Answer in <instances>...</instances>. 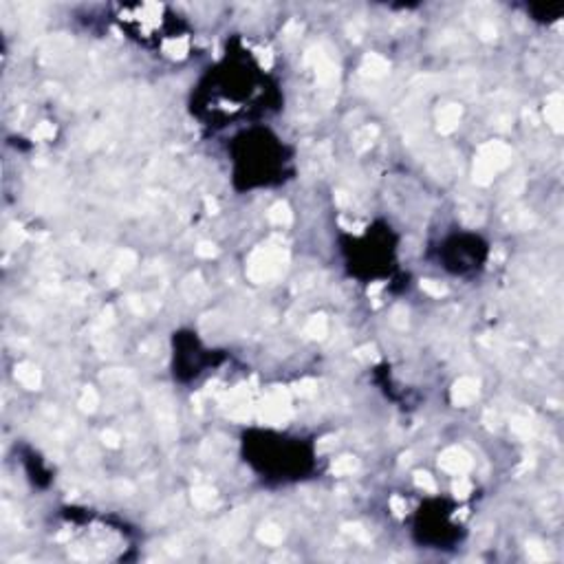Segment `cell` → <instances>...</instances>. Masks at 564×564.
I'll return each instance as SVG.
<instances>
[{
    "instance_id": "cell-23",
    "label": "cell",
    "mask_w": 564,
    "mask_h": 564,
    "mask_svg": "<svg viewBox=\"0 0 564 564\" xmlns=\"http://www.w3.org/2000/svg\"><path fill=\"white\" fill-rule=\"evenodd\" d=\"M101 439H104V443L111 445V447H117V445H119V434L113 432V430H106V432L101 434Z\"/></svg>"
},
{
    "instance_id": "cell-12",
    "label": "cell",
    "mask_w": 564,
    "mask_h": 564,
    "mask_svg": "<svg viewBox=\"0 0 564 564\" xmlns=\"http://www.w3.org/2000/svg\"><path fill=\"white\" fill-rule=\"evenodd\" d=\"M547 119L549 124H553L555 130L562 128V106H560V97H553L547 106Z\"/></svg>"
},
{
    "instance_id": "cell-19",
    "label": "cell",
    "mask_w": 564,
    "mask_h": 564,
    "mask_svg": "<svg viewBox=\"0 0 564 564\" xmlns=\"http://www.w3.org/2000/svg\"><path fill=\"white\" fill-rule=\"evenodd\" d=\"M344 531H346L348 536L357 538V540H362V542H368V533L364 531L360 525H344Z\"/></svg>"
},
{
    "instance_id": "cell-14",
    "label": "cell",
    "mask_w": 564,
    "mask_h": 564,
    "mask_svg": "<svg viewBox=\"0 0 564 564\" xmlns=\"http://www.w3.org/2000/svg\"><path fill=\"white\" fill-rule=\"evenodd\" d=\"M95 405H97V392L93 390V388H86L80 397V408L90 412V410H95Z\"/></svg>"
},
{
    "instance_id": "cell-22",
    "label": "cell",
    "mask_w": 564,
    "mask_h": 564,
    "mask_svg": "<svg viewBox=\"0 0 564 564\" xmlns=\"http://www.w3.org/2000/svg\"><path fill=\"white\" fill-rule=\"evenodd\" d=\"M196 253L203 256V258H212V256H216V247L210 245V242H201V245L196 247Z\"/></svg>"
},
{
    "instance_id": "cell-29",
    "label": "cell",
    "mask_w": 564,
    "mask_h": 564,
    "mask_svg": "<svg viewBox=\"0 0 564 564\" xmlns=\"http://www.w3.org/2000/svg\"><path fill=\"white\" fill-rule=\"evenodd\" d=\"M395 324L403 326V309H397V311H395Z\"/></svg>"
},
{
    "instance_id": "cell-20",
    "label": "cell",
    "mask_w": 564,
    "mask_h": 564,
    "mask_svg": "<svg viewBox=\"0 0 564 564\" xmlns=\"http://www.w3.org/2000/svg\"><path fill=\"white\" fill-rule=\"evenodd\" d=\"M38 139H51L53 135H56V128H53V124H48V121H44V124H40L38 128H35L33 132Z\"/></svg>"
},
{
    "instance_id": "cell-24",
    "label": "cell",
    "mask_w": 564,
    "mask_h": 564,
    "mask_svg": "<svg viewBox=\"0 0 564 564\" xmlns=\"http://www.w3.org/2000/svg\"><path fill=\"white\" fill-rule=\"evenodd\" d=\"M481 35H483L485 40H492L494 35H496V27H494L492 22H485L483 27H481Z\"/></svg>"
},
{
    "instance_id": "cell-18",
    "label": "cell",
    "mask_w": 564,
    "mask_h": 564,
    "mask_svg": "<svg viewBox=\"0 0 564 564\" xmlns=\"http://www.w3.org/2000/svg\"><path fill=\"white\" fill-rule=\"evenodd\" d=\"M415 483L419 485V487L426 489V492H436V483H434V478L430 476V474H426V472H419V474L415 476Z\"/></svg>"
},
{
    "instance_id": "cell-27",
    "label": "cell",
    "mask_w": 564,
    "mask_h": 564,
    "mask_svg": "<svg viewBox=\"0 0 564 564\" xmlns=\"http://www.w3.org/2000/svg\"><path fill=\"white\" fill-rule=\"evenodd\" d=\"M514 430H516V432H520V434H529V423L527 421H523V419H516L514 421Z\"/></svg>"
},
{
    "instance_id": "cell-8",
    "label": "cell",
    "mask_w": 564,
    "mask_h": 564,
    "mask_svg": "<svg viewBox=\"0 0 564 564\" xmlns=\"http://www.w3.org/2000/svg\"><path fill=\"white\" fill-rule=\"evenodd\" d=\"M258 538L263 540L265 544H271V547H276V544L282 542V529L278 525H263L258 529Z\"/></svg>"
},
{
    "instance_id": "cell-11",
    "label": "cell",
    "mask_w": 564,
    "mask_h": 564,
    "mask_svg": "<svg viewBox=\"0 0 564 564\" xmlns=\"http://www.w3.org/2000/svg\"><path fill=\"white\" fill-rule=\"evenodd\" d=\"M357 470V458L353 456H339L335 463L331 465V472L335 476H346V474H353Z\"/></svg>"
},
{
    "instance_id": "cell-26",
    "label": "cell",
    "mask_w": 564,
    "mask_h": 564,
    "mask_svg": "<svg viewBox=\"0 0 564 564\" xmlns=\"http://www.w3.org/2000/svg\"><path fill=\"white\" fill-rule=\"evenodd\" d=\"M357 357H360V360H373V357H375V348L373 346H364V348L357 350Z\"/></svg>"
},
{
    "instance_id": "cell-25",
    "label": "cell",
    "mask_w": 564,
    "mask_h": 564,
    "mask_svg": "<svg viewBox=\"0 0 564 564\" xmlns=\"http://www.w3.org/2000/svg\"><path fill=\"white\" fill-rule=\"evenodd\" d=\"M313 386H315V381L306 379V381H302V384H298V392H300V395H311Z\"/></svg>"
},
{
    "instance_id": "cell-7",
    "label": "cell",
    "mask_w": 564,
    "mask_h": 564,
    "mask_svg": "<svg viewBox=\"0 0 564 564\" xmlns=\"http://www.w3.org/2000/svg\"><path fill=\"white\" fill-rule=\"evenodd\" d=\"M364 71H366V75H371V77H381V75L388 73V62L384 58L371 53V56H366V60H364Z\"/></svg>"
},
{
    "instance_id": "cell-28",
    "label": "cell",
    "mask_w": 564,
    "mask_h": 564,
    "mask_svg": "<svg viewBox=\"0 0 564 564\" xmlns=\"http://www.w3.org/2000/svg\"><path fill=\"white\" fill-rule=\"evenodd\" d=\"M185 46H187V44H185V40H179V42H172V44H170L168 48H170V51L174 53V56H177V53L181 56V53L185 51Z\"/></svg>"
},
{
    "instance_id": "cell-6",
    "label": "cell",
    "mask_w": 564,
    "mask_h": 564,
    "mask_svg": "<svg viewBox=\"0 0 564 564\" xmlns=\"http://www.w3.org/2000/svg\"><path fill=\"white\" fill-rule=\"evenodd\" d=\"M458 117H460V108L456 104H447L445 108H441V113H439V130L441 132H452L458 126Z\"/></svg>"
},
{
    "instance_id": "cell-15",
    "label": "cell",
    "mask_w": 564,
    "mask_h": 564,
    "mask_svg": "<svg viewBox=\"0 0 564 564\" xmlns=\"http://www.w3.org/2000/svg\"><path fill=\"white\" fill-rule=\"evenodd\" d=\"M421 289L426 291V293L434 295V298H441V295L447 293V289L443 287V284H441V282H434V280H423V282H421Z\"/></svg>"
},
{
    "instance_id": "cell-9",
    "label": "cell",
    "mask_w": 564,
    "mask_h": 564,
    "mask_svg": "<svg viewBox=\"0 0 564 564\" xmlns=\"http://www.w3.org/2000/svg\"><path fill=\"white\" fill-rule=\"evenodd\" d=\"M306 335L309 337H315V339H322L326 335V331H329V324H326V318L324 315H313L311 320H309L306 324Z\"/></svg>"
},
{
    "instance_id": "cell-1",
    "label": "cell",
    "mask_w": 564,
    "mask_h": 564,
    "mask_svg": "<svg viewBox=\"0 0 564 564\" xmlns=\"http://www.w3.org/2000/svg\"><path fill=\"white\" fill-rule=\"evenodd\" d=\"M509 163V148L502 145L498 141L487 143L481 150V157L476 159V168H474V179L478 183H489L492 177L498 172L500 168H505Z\"/></svg>"
},
{
    "instance_id": "cell-16",
    "label": "cell",
    "mask_w": 564,
    "mask_h": 564,
    "mask_svg": "<svg viewBox=\"0 0 564 564\" xmlns=\"http://www.w3.org/2000/svg\"><path fill=\"white\" fill-rule=\"evenodd\" d=\"M527 553H529V557L531 560H536V562H544L547 560V549L542 547V544H538V542H529L527 544Z\"/></svg>"
},
{
    "instance_id": "cell-10",
    "label": "cell",
    "mask_w": 564,
    "mask_h": 564,
    "mask_svg": "<svg viewBox=\"0 0 564 564\" xmlns=\"http://www.w3.org/2000/svg\"><path fill=\"white\" fill-rule=\"evenodd\" d=\"M269 221L274 223V225H278V227H287L291 223V210L284 203H276L274 208H271V212H269Z\"/></svg>"
},
{
    "instance_id": "cell-5",
    "label": "cell",
    "mask_w": 564,
    "mask_h": 564,
    "mask_svg": "<svg viewBox=\"0 0 564 564\" xmlns=\"http://www.w3.org/2000/svg\"><path fill=\"white\" fill-rule=\"evenodd\" d=\"M16 379L20 381V384L24 388H29V390H35V388L40 386V373L38 368L33 366V364H18L16 366Z\"/></svg>"
},
{
    "instance_id": "cell-21",
    "label": "cell",
    "mask_w": 564,
    "mask_h": 564,
    "mask_svg": "<svg viewBox=\"0 0 564 564\" xmlns=\"http://www.w3.org/2000/svg\"><path fill=\"white\" fill-rule=\"evenodd\" d=\"M390 507H392V511H395L397 516H403V514H405V500L401 498V496H392V498H390Z\"/></svg>"
},
{
    "instance_id": "cell-17",
    "label": "cell",
    "mask_w": 564,
    "mask_h": 564,
    "mask_svg": "<svg viewBox=\"0 0 564 564\" xmlns=\"http://www.w3.org/2000/svg\"><path fill=\"white\" fill-rule=\"evenodd\" d=\"M452 492H454L456 498H465V496L472 492V485H470L468 478L458 476V481H454V485H452Z\"/></svg>"
},
{
    "instance_id": "cell-3",
    "label": "cell",
    "mask_w": 564,
    "mask_h": 564,
    "mask_svg": "<svg viewBox=\"0 0 564 564\" xmlns=\"http://www.w3.org/2000/svg\"><path fill=\"white\" fill-rule=\"evenodd\" d=\"M439 465H441V470L450 472V474L463 476L465 472L472 468V458H470V454L465 450H460V447H450V450H445L443 454H441Z\"/></svg>"
},
{
    "instance_id": "cell-13",
    "label": "cell",
    "mask_w": 564,
    "mask_h": 564,
    "mask_svg": "<svg viewBox=\"0 0 564 564\" xmlns=\"http://www.w3.org/2000/svg\"><path fill=\"white\" fill-rule=\"evenodd\" d=\"M192 498H194L196 505L208 507V505H212V500H214V492H212L210 487H196L192 492Z\"/></svg>"
},
{
    "instance_id": "cell-2",
    "label": "cell",
    "mask_w": 564,
    "mask_h": 564,
    "mask_svg": "<svg viewBox=\"0 0 564 564\" xmlns=\"http://www.w3.org/2000/svg\"><path fill=\"white\" fill-rule=\"evenodd\" d=\"M280 271V258L278 253H274L271 249H260L253 253L251 263H249V278L256 282H265L269 280L271 276H276Z\"/></svg>"
},
{
    "instance_id": "cell-4",
    "label": "cell",
    "mask_w": 564,
    "mask_h": 564,
    "mask_svg": "<svg viewBox=\"0 0 564 564\" xmlns=\"http://www.w3.org/2000/svg\"><path fill=\"white\" fill-rule=\"evenodd\" d=\"M478 397V381L472 377L458 379L452 388V401L456 405H470Z\"/></svg>"
}]
</instances>
